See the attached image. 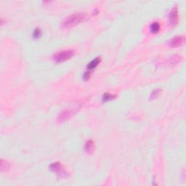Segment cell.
I'll use <instances>...</instances> for the list:
<instances>
[{"instance_id":"6da1fadb","label":"cell","mask_w":186,"mask_h":186,"mask_svg":"<svg viewBox=\"0 0 186 186\" xmlns=\"http://www.w3.org/2000/svg\"><path fill=\"white\" fill-rule=\"evenodd\" d=\"M87 15L84 13H76V14L71 15L64 19L63 21L62 22V26L65 28L72 27L75 25L82 23L87 20Z\"/></svg>"},{"instance_id":"7a4b0ae2","label":"cell","mask_w":186,"mask_h":186,"mask_svg":"<svg viewBox=\"0 0 186 186\" xmlns=\"http://www.w3.org/2000/svg\"><path fill=\"white\" fill-rule=\"evenodd\" d=\"M74 54V52L71 50H63L55 53L53 56V59L56 62H61L72 58Z\"/></svg>"},{"instance_id":"3957f363","label":"cell","mask_w":186,"mask_h":186,"mask_svg":"<svg viewBox=\"0 0 186 186\" xmlns=\"http://www.w3.org/2000/svg\"><path fill=\"white\" fill-rule=\"evenodd\" d=\"M79 109V107H76V108H71L65 109V111H62L60 114H59L58 117V120L59 121H65L68 120V119L71 118L78 110Z\"/></svg>"},{"instance_id":"277c9868","label":"cell","mask_w":186,"mask_h":186,"mask_svg":"<svg viewBox=\"0 0 186 186\" xmlns=\"http://www.w3.org/2000/svg\"><path fill=\"white\" fill-rule=\"evenodd\" d=\"M169 23H170L171 26H175L178 24V19H179V18H178V10L176 7H173L172 10H171L170 13H169Z\"/></svg>"},{"instance_id":"5b68a950","label":"cell","mask_w":186,"mask_h":186,"mask_svg":"<svg viewBox=\"0 0 186 186\" xmlns=\"http://www.w3.org/2000/svg\"><path fill=\"white\" fill-rule=\"evenodd\" d=\"M185 41V37L182 36H178L172 39L170 41V46L172 47H178L182 44Z\"/></svg>"},{"instance_id":"8992f818","label":"cell","mask_w":186,"mask_h":186,"mask_svg":"<svg viewBox=\"0 0 186 186\" xmlns=\"http://www.w3.org/2000/svg\"><path fill=\"white\" fill-rule=\"evenodd\" d=\"M50 169L53 172H55L59 173L60 175L62 174V165L60 162H54V163L51 164L50 165Z\"/></svg>"},{"instance_id":"52a82bcc","label":"cell","mask_w":186,"mask_h":186,"mask_svg":"<svg viewBox=\"0 0 186 186\" xmlns=\"http://www.w3.org/2000/svg\"><path fill=\"white\" fill-rule=\"evenodd\" d=\"M100 61H101V59L100 57H98L94 59V60H92V61L90 62L88 65H87V71H93V70L95 69V68L98 66V65L100 63Z\"/></svg>"},{"instance_id":"ba28073f","label":"cell","mask_w":186,"mask_h":186,"mask_svg":"<svg viewBox=\"0 0 186 186\" xmlns=\"http://www.w3.org/2000/svg\"><path fill=\"white\" fill-rule=\"evenodd\" d=\"M95 149V142L92 140H89L84 145V150L87 153H93Z\"/></svg>"},{"instance_id":"9c48e42d","label":"cell","mask_w":186,"mask_h":186,"mask_svg":"<svg viewBox=\"0 0 186 186\" xmlns=\"http://www.w3.org/2000/svg\"><path fill=\"white\" fill-rule=\"evenodd\" d=\"M115 98H116V95H111V94L106 93L102 95V102H108V101L111 100H114Z\"/></svg>"},{"instance_id":"30bf717a","label":"cell","mask_w":186,"mask_h":186,"mask_svg":"<svg viewBox=\"0 0 186 186\" xmlns=\"http://www.w3.org/2000/svg\"><path fill=\"white\" fill-rule=\"evenodd\" d=\"M0 165H1V172H4V171H7V169L10 167V163L7 161L4 160V159H1V163H0Z\"/></svg>"},{"instance_id":"8fae6325","label":"cell","mask_w":186,"mask_h":186,"mask_svg":"<svg viewBox=\"0 0 186 186\" xmlns=\"http://www.w3.org/2000/svg\"><path fill=\"white\" fill-rule=\"evenodd\" d=\"M159 29H160V24L158 22H154V23L151 24V31L152 33H154V34L157 33L159 31Z\"/></svg>"},{"instance_id":"7c38bea8","label":"cell","mask_w":186,"mask_h":186,"mask_svg":"<svg viewBox=\"0 0 186 186\" xmlns=\"http://www.w3.org/2000/svg\"><path fill=\"white\" fill-rule=\"evenodd\" d=\"M180 58L179 56H178V55L173 56V57L170 58V59H169V63L172 64V65L178 63V62L180 61Z\"/></svg>"},{"instance_id":"4fadbf2b","label":"cell","mask_w":186,"mask_h":186,"mask_svg":"<svg viewBox=\"0 0 186 186\" xmlns=\"http://www.w3.org/2000/svg\"><path fill=\"white\" fill-rule=\"evenodd\" d=\"M41 34V30H40L39 29H38V28H36V29L34 31V33H33V36H34V38L35 39H38L39 37H40Z\"/></svg>"},{"instance_id":"5bb4252c","label":"cell","mask_w":186,"mask_h":186,"mask_svg":"<svg viewBox=\"0 0 186 186\" xmlns=\"http://www.w3.org/2000/svg\"><path fill=\"white\" fill-rule=\"evenodd\" d=\"M160 91H161V90L160 89H156V90H154V91L152 92V93H151V98H156V96H157L158 95H159V93H160Z\"/></svg>"},{"instance_id":"9a60e30c","label":"cell","mask_w":186,"mask_h":186,"mask_svg":"<svg viewBox=\"0 0 186 186\" xmlns=\"http://www.w3.org/2000/svg\"><path fill=\"white\" fill-rule=\"evenodd\" d=\"M90 75H91V71H87L84 74V80H88L90 79Z\"/></svg>"}]
</instances>
